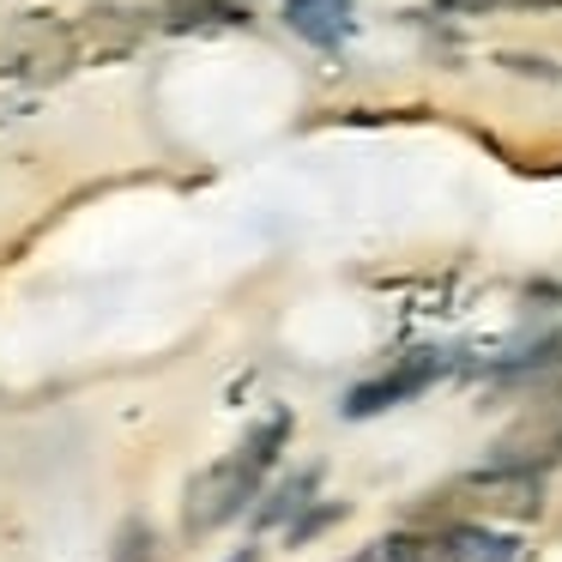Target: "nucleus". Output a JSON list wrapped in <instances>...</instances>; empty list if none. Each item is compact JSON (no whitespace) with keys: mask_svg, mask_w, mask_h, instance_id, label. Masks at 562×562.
<instances>
[{"mask_svg":"<svg viewBox=\"0 0 562 562\" xmlns=\"http://www.w3.org/2000/svg\"><path fill=\"white\" fill-rule=\"evenodd\" d=\"M441 369H448V357H441V351H412L405 363H393L387 375H375V381H363V387L345 393V417H375V412H387V405L424 393L429 381L441 375Z\"/></svg>","mask_w":562,"mask_h":562,"instance_id":"6","label":"nucleus"},{"mask_svg":"<svg viewBox=\"0 0 562 562\" xmlns=\"http://www.w3.org/2000/svg\"><path fill=\"white\" fill-rule=\"evenodd\" d=\"M260 465L248 460L243 448L231 453V460H218V465H206V472L188 484V496H182V526L188 532H218L224 520H236L243 514V502H255V484H260Z\"/></svg>","mask_w":562,"mask_h":562,"instance_id":"3","label":"nucleus"},{"mask_svg":"<svg viewBox=\"0 0 562 562\" xmlns=\"http://www.w3.org/2000/svg\"><path fill=\"white\" fill-rule=\"evenodd\" d=\"M381 550H387V562H465L448 526H405V532L381 538Z\"/></svg>","mask_w":562,"mask_h":562,"instance_id":"8","label":"nucleus"},{"mask_svg":"<svg viewBox=\"0 0 562 562\" xmlns=\"http://www.w3.org/2000/svg\"><path fill=\"white\" fill-rule=\"evenodd\" d=\"M176 31H231V25H248V7L243 0H188L182 13L170 19Z\"/></svg>","mask_w":562,"mask_h":562,"instance_id":"10","label":"nucleus"},{"mask_svg":"<svg viewBox=\"0 0 562 562\" xmlns=\"http://www.w3.org/2000/svg\"><path fill=\"white\" fill-rule=\"evenodd\" d=\"M308 496H315V472H296L291 484H279V490H272L267 502H260V514H255V520H260V526H279V520H303V514H308Z\"/></svg>","mask_w":562,"mask_h":562,"instance_id":"11","label":"nucleus"},{"mask_svg":"<svg viewBox=\"0 0 562 562\" xmlns=\"http://www.w3.org/2000/svg\"><path fill=\"white\" fill-rule=\"evenodd\" d=\"M151 31V13L146 7H127V0H98L91 13H79L74 37H79V55L86 61H122L146 43Z\"/></svg>","mask_w":562,"mask_h":562,"instance_id":"5","label":"nucleus"},{"mask_svg":"<svg viewBox=\"0 0 562 562\" xmlns=\"http://www.w3.org/2000/svg\"><path fill=\"white\" fill-rule=\"evenodd\" d=\"M345 562H387V550H381V544H369V550H357V557H345Z\"/></svg>","mask_w":562,"mask_h":562,"instance_id":"15","label":"nucleus"},{"mask_svg":"<svg viewBox=\"0 0 562 562\" xmlns=\"http://www.w3.org/2000/svg\"><path fill=\"white\" fill-rule=\"evenodd\" d=\"M502 61H508L514 74H532V79H557V67H550V61H538V55H502Z\"/></svg>","mask_w":562,"mask_h":562,"instance_id":"14","label":"nucleus"},{"mask_svg":"<svg viewBox=\"0 0 562 562\" xmlns=\"http://www.w3.org/2000/svg\"><path fill=\"white\" fill-rule=\"evenodd\" d=\"M333 520H345L339 502H321V508H308L303 520H291V544H308V538H315L321 526H333Z\"/></svg>","mask_w":562,"mask_h":562,"instance_id":"13","label":"nucleus"},{"mask_svg":"<svg viewBox=\"0 0 562 562\" xmlns=\"http://www.w3.org/2000/svg\"><path fill=\"white\" fill-rule=\"evenodd\" d=\"M79 61V37L74 25H61L55 13H25L0 31V74L25 79V86H55L67 79Z\"/></svg>","mask_w":562,"mask_h":562,"instance_id":"1","label":"nucleus"},{"mask_svg":"<svg viewBox=\"0 0 562 562\" xmlns=\"http://www.w3.org/2000/svg\"><path fill=\"white\" fill-rule=\"evenodd\" d=\"M490 465H508V472H538L562 465V400L526 412L514 429H502L496 448H490Z\"/></svg>","mask_w":562,"mask_h":562,"instance_id":"4","label":"nucleus"},{"mask_svg":"<svg viewBox=\"0 0 562 562\" xmlns=\"http://www.w3.org/2000/svg\"><path fill=\"white\" fill-rule=\"evenodd\" d=\"M448 532H453V544H460L465 562H514V557H520V544H514V538L490 532V526H477V520H453Z\"/></svg>","mask_w":562,"mask_h":562,"instance_id":"9","label":"nucleus"},{"mask_svg":"<svg viewBox=\"0 0 562 562\" xmlns=\"http://www.w3.org/2000/svg\"><path fill=\"white\" fill-rule=\"evenodd\" d=\"M351 19H357L351 0H284V25H291L303 43H321V49H333L339 37H351Z\"/></svg>","mask_w":562,"mask_h":562,"instance_id":"7","label":"nucleus"},{"mask_svg":"<svg viewBox=\"0 0 562 562\" xmlns=\"http://www.w3.org/2000/svg\"><path fill=\"white\" fill-rule=\"evenodd\" d=\"M520 7H562V0H520Z\"/></svg>","mask_w":562,"mask_h":562,"instance_id":"16","label":"nucleus"},{"mask_svg":"<svg viewBox=\"0 0 562 562\" xmlns=\"http://www.w3.org/2000/svg\"><path fill=\"white\" fill-rule=\"evenodd\" d=\"M441 502L472 514V520H538V514H544V477L508 472V465H484V472L453 477Z\"/></svg>","mask_w":562,"mask_h":562,"instance_id":"2","label":"nucleus"},{"mask_svg":"<svg viewBox=\"0 0 562 562\" xmlns=\"http://www.w3.org/2000/svg\"><path fill=\"white\" fill-rule=\"evenodd\" d=\"M115 562H151V526L146 520H127L115 532Z\"/></svg>","mask_w":562,"mask_h":562,"instance_id":"12","label":"nucleus"}]
</instances>
